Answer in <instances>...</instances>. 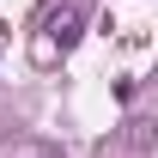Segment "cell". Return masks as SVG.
<instances>
[{"label": "cell", "instance_id": "1", "mask_svg": "<svg viewBox=\"0 0 158 158\" xmlns=\"http://www.w3.org/2000/svg\"><path fill=\"white\" fill-rule=\"evenodd\" d=\"M73 37H79V6H55V12L43 19V37L31 43L37 67H49V61H55V49L67 55V49H73Z\"/></svg>", "mask_w": 158, "mask_h": 158}]
</instances>
